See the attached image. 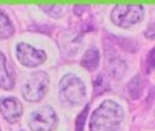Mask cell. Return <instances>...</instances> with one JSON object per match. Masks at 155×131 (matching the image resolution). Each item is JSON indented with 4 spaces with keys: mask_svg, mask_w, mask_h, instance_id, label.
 I'll return each mask as SVG.
<instances>
[{
    "mask_svg": "<svg viewBox=\"0 0 155 131\" xmlns=\"http://www.w3.org/2000/svg\"><path fill=\"white\" fill-rule=\"evenodd\" d=\"M123 119V108L117 102L106 100L91 115L90 131H120Z\"/></svg>",
    "mask_w": 155,
    "mask_h": 131,
    "instance_id": "6da1fadb",
    "label": "cell"
},
{
    "mask_svg": "<svg viewBox=\"0 0 155 131\" xmlns=\"http://www.w3.org/2000/svg\"><path fill=\"white\" fill-rule=\"evenodd\" d=\"M59 97L67 105H78L86 96V86L76 75L68 74L59 83Z\"/></svg>",
    "mask_w": 155,
    "mask_h": 131,
    "instance_id": "7a4b0ae2",
    "label": "cell"
},
{
    "mask_svg": "<svg viewBox=\"0 0 155 131\" xmlns=\"http://www.w3.org/2000/svg\"><path fill=\"white\" fill-rule=\"evenodd\" d=\"M49 88V77L45 71H37L29 75L22 86V96L26 101L37 102L44 98Z\"/></svg>",
    "mask_w": 155,
    "mask_h": 131,
    "instance_id": "3957f363",
    "label": "cell"
},
{
    "mask_svg": "<svg viewBox=\"0 0 155 131\" xmlns=\"http://www.w3.org/2000/svg\"><path fill=\"white\" fill-rule=\"evenodd\" d=\"M144 11L140 4H117L112 11L113 23L120 27H131L143 19Z\"/></svg>",
    "mask_w": 155,
    "mask_h": 131,
    "instance_id": "277c9868",
    "label": "cell"
},
{
    "mask_svg": "<svg viewBox=\"0 0 155 131\" xmlns=\"http://www.w3.org/2000/svg\"><path fill=\"white\" fill-rule=\"evenodd\" d=\"M57 126V116L51 107H41L31 112L29 127L31 131H53Z\"/></svg>",
    "mask_w": 155,
    "mask_h": 131,
    "instance_id": "5b68a950",
    "label": "cell"
},
{
    "mask_svg": "<svg viewBox=\"0 0 155 131\" xmlns=\"http://www.w3.org/2000/svg\"><path fill=\"white\" fill-rule=\"evenodd\" d=\"M15 53L19 63L25 67H37L42 64L46 59V55L44 51L33 48L31 45L26 43H19L15 47Z\"/></svg>",
    "mask_w": 155,
    "mask_h": 131,
    "instance_id": "8992f818",
    "label": "cell"
},
{
    "mask_svg": "<svg viewBox=\"0 0 155 131\" xmlns=\"http://www.w3.org/2000/svg\"><path fill=\"white\" fill-rule=\"evenodd\" d=\"M0 112L8 123L14 124L21 119L23 113V107L21 101L15 97H2L0 98Z\"/></svg>",
    "mask_w": 155,
    "mask_h": 131,
    "instance_id": "52a82bcc",
    "label": "cell"
},
{
    "mask_svg": "<svg viewBox=\"0 0 155 131\" xmlns=\"http://www.w3.org/2000/svg\"><path fill=\"white\" fill-rule=\"evenodd\" d=\"M15 85V78H14L12 71L7 64L4 53L0 52V88L4 90H11Z\"/></svg>",
    "mask_w": 155,
    "mask_h": 131,
    "instance_id": "ba28073f",
    "label": "cell"
},
{
    "mask_svg": "<svg viewBox=\"0 0 155 131\" xmlns=\"http://www.w3.org/2000/svg\"><path fill=\"white\" fill-rule=\"evenodd\" d=\"M80 63H82V66L84 67V68H87L88 71L95 70L99 64V51L95 48V47L88 48L87 51L84 52V55H83Z\"/></svg>",
    "mask_w": 155,
    "mask_h": 131,
    "instance_id": "9c48e42d",
    "label": "cell"
},
{
    "mask_svg": "<svg viewBox=\"0 0 155 131\" xmlns=\"http://www.w3.org/2000/svg\"><path fill=\"white\" fill-rule=\"evenodd\" d=\"M14 32H15V29H14L11 19L8 18V15L4 11L0 10V40L10 38L14 34Z\"/></svg>",
    "mask_w": 155,
    "mask_h": 131,
    "instance_id": "30bf717a",
    "label": "cell"
},
{
    "mask_svg": "<svg viewBox=\"0 0 155 131\" xmlns=\"http://www.w3.org/2000/svg\"><path fill=\"white\" fill-rule=\"evenodd\" d=\"M109 70H110V74H112L113 78H117L120 79L127 71V63L125 60H123L121 57H113L110 60V66H109Z\"/></svg>",
    "mask_w": 155,
    "mask_h": 131,
    "instance_id": "8fae6325",
    "label": "cell"
},
{
    "mask_svg": "<svg viewBox=\"0 0 155 131\" xmlns=\"http://www.w3.org/2000/svg\"><path fill=\"white\" fill-rule=\"evenodd\" d=\"M128 91L132 98H139L143 91V79L140 75H136L131 82L128 83Z\"/></svg>",
    "mask_w": 155,
    "mask_h": 131,
    "instance_id": "7c38bea8",
    "label": "cell"
},
{
    "mask_svg": "<svg viewBox=\"0 0 155 131\" xmlns=\"http://www.w3.org/2000/svg\"><path fill=\"white\" fill-rule=\"evenodd\" d=\"M107 88H109V85H107L104 75H97V78L94 79V96H98V94L106 91Z\"/></svg>",
    "mask_w": 155,
    "mask_h": 131,
    "instance_id": "4fadbf2b",
    "label": "cell"
},
{
    "mask_svg": "<svg viewBox=\"0 0 155 131\" xmlns=\"http://www.w3.org/2000/svg\"><path fill=\"white\" fill-rule=\"evenodd\" d=\"M40 8H42V10H45L46 12L49 14L51 16H53V18H59L60 15L63 14V7L61 5H57V4H40Z\"/></svg>",
    "mask_w": 155,
    "mask_h": 131,
    "instance_id": "5bb4252c",
    "label": "cell"
},
{
    "mask_svg": "<svg viewBox=\"0 0 155 131\" xmlns=\"http://www.w3.org/2000/svg\"><path fill=\"white\" fill-rule=\"evenodd\" d=\"M88 109H90V105H86L84 108H83V111L80 112V115L78 116L76 119V130L75 131H83V126H84V120H86V116H87L88 113Z\"/></svg>",
    "mask_w": 155,
    "mask_h": 131,
    "instance_id": "9a60e30c",
    "label": "cell"
},
{
    "mask_svg": "<svg viewBox=\"0 0 155 131\" xmlns=\"http://www.w3.org/2000/svg\"><path fill=\"white\" fill-rule=\"evenodd\" d=\"M155 68V48H153L150 51V53L147 55V59H146V70L147 72H151Z\"/></svg>",
    "mask_w": 155,
    "mask_h": 131,
    "instance_id": "2e32d148",
    "label": "cell"
},
{
    "mask_svg": "<svg viewBox=\"0 0 155 131\" xmlns=\"http://www.w3.org/2000/svg\"><path fill=\"white\" fill-rule=\"evenodd\" d=\"M144 34H146V37L150 38V40H155V22H153V23L146 29Z\"/></svg>",
    "mask_w": 155,
    "mask_h": 131,
    "instance_id": "e0dca14e",
    "label": "cell"
},
{
    "mask_svg": "<svg viewBox=\"0 0 155 131\" xmlns=\"http://www.w3.org/2000/svg\"><path fill=\"white\" fill-rule=\"evenodd\" d=\"M19 131H25V130H19Z\"/></svg>",
    "mask_w": 155,
    "mask_h": 131,
    "instance_id": "ac0fdd59",
    "label": "cell"
},
{
    "mask_svg": "<svg viewBox=\"0 0 155 131\" xmlns=\"http://www.w3.org/2000/svg\"><path fill=\"white\" fill-rule=\"evenodd\" d=\"M0 131H2V127H0Z\"/></svg>",
    "mask_w": 155,
    "mask_h": 131,
    "instance_id": "d6986e66",
    "label": "cell"
}]
</instances>
